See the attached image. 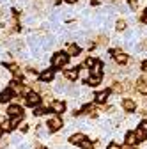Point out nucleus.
<instances>
[{
  "mask_svg": "<svg viewBox=\"0 0 147 149\" xmlns=\"http://www.w3.org/2000/svg\"><path fill=\"white\" fill-rule=\"evenodd\" d=\"M0 135H2V130H0Z\"/></svg>",
  "mask_w": 147,
  "mask_h": 149,
  "instance_id": "nucleus-38",
  "label": "nucleus"
},
{
  "mask_svg": "<svg viewBox=\"0 0 147 149\" xmlns=\"http://www.w3.org/2000/svg\"><path fill=\"white\" fill-rule=\"evenodd\" d=\"M114 91H115V92H122V84L115 82V84H114Z\"/></svg>",
  "mask_w": 147,
  "mask_h": 149,
  "instance_id": "nucleus-27",
  "label": "nucleus"
},
{
  "mask_svg": "<svg viewBox=\"0 0 147 149\" xmlns=\"http://www.w3.org/2000/svg\"><path fill=\"white\" fill-rule=\"evenodd\" d=\"M121 149H133V147H131V146H122Z\"/></svg>",
  "mask_w": 147,
  "mask_h": 149,
  "instance_id": "nucleus-35",
  "label": "nucleus"
},
{
  "mask_svg": "<svg viewBox=\"0 0 147 149\" xmlns=\"http://www.w3.org/2000/svg\"><path fill=\"white\" fill-rule=\"evenodd\" d=\"M12 98H16V96H14V92H12L11 89H6V91L0 92V103H7V101L12 100Z\"/></svg>",
  "mask_w": 147,
  "mask_h": 149,
  "instance_id": "nucleus-6",
  "label": "nucleus"
},
{
  "mask_svg": "<svg viewBox=\"0 0 147 149\" xmlns=\"http://www.w3.org/2000/svg\"><path fill=\"white\" fill-rule=\"evenodd\" d=\"M25 103H27L28 107H37V105L41 103V96L37 94V92L30 91L28 94H27V98H25Z\"/></svg>",
  "mask_w": 147,
  "mask_h": 149,
  "instance_id": "nucleus-2",
  "label": "nucleus"
},
{
  "mask_svg": "<svg viewBox=\"0 0 147 149\" xmlns=\"http://www.w3.org/2000/svg\"><path fill=\"white\" fill-rule=\"evenodd\" d=\"M51 110L57 112V114H62V112H66V103L64 101H53L51 103Z\"/></svg>",
  "mask_w": 147,
  "mask_h": 149,
  "instance_id": "nucleus-7",
  "label": "nucleus"
},
{
  "mask_svg": "<svg viewBox=\"0 0 147 149\" xmlns=\"http://www.w3.org/2000/svg\"><path fill=\"white\" fill-rule=\"evenodd\" d=\"M101 68H103V64L96 62V66L92 68V77H101Z\"/></svg>",
  "mask_w": 147,
  "mask_h": 149,
  "instance_id": "nucleus-17",
  "label": "nucleus"
},
{
  "mask_svg": "<svg viewBox=\"0 0 147 149\" xmlns=\"http://www.w3.org/2000/svg\"><path fill=\"white\" fill-rule=\"evenodd\" d=\"M142 69H144V71H145V73H147V61H145V62H144V64H142Z\"/></svg>",
  "mask_w": 147,
  "mask_h": 149,
  "instance_id": "nucleus-34",
  "label": "nucleus"
},
{
  "mask_svg": "<svg viewBox=\"0 0 147 149\" xmlns=\"http://www.w3.org/2000/svg\"><path fill=\"white\" fill-rule=\"evenodd\" d=\"M66 78L71 80V82L76 80V78H78V69H67V71H66Z\"/></svg>",
  "mask_w": 147,
  "mask_h": 149,
  "instance_id": "nucleus-14",
  "label": "nucleus"
},
{
  "mask_svg": "<svg viewBox=\"0 0 147 149\" xmlns=\"http://www.w3.org/2000/svg\"><path fill=\"white\" fill-rule=\"evenodd\" d=\"M39 78H41L43 84H48V82H51L55 78V71L53 69H43V73L39 74Z\"/></svg>",
  "mask_w": 147,
  "mask_h": 149,
  "instance_id": "nucleus-5",
  "label": "nucleus"
},
{
  "mask_svg": "<svg viewBox=\"0 0 147 149\" xmlns=\"http://www.w3.org/2000/svg\"><path fill=\"white\" fill-rule=\"evenodd\" d=\"M108 94H110V91H108V89H103L101 92H98V94H96V101H98V103H103V101H106Z\"/></svg>",
  "mask_w": 147,
  "mask_h": 149,
  "instance_id": "nucleus-11",
  "label": "nucleus"
},
{
  "mask_svg": "<svg viewBox=\"0 0 147 149\" xmlns=\"http://www.w3.org/2000/svg\"><path fill=\"white\" fill-rule=\"evenodd\" d=\"M137 91L138 92H142V94H147V82L145 80H138V84H137Z\"/></svg>",
  "mask_w": 147,
  "mask_h": 149,
  "instance_id": "nucleus-13",
  "label": "nucleus"
},
{
  "mask_svg": "<svg viewBox=\"0 0 147 149\" xmlns=\"http://www.w3.org/2000/svg\"><path fill=\"white\" fill-rule=\"evenodd\" d=\"M115 62L117 64H126L128 62V55L122 52H115Z\"/></svg>",
  "mask_w": 147,
  "mask_h": 149,
  "instance_id": "nucleus-12",
  "label": "nucleus"
},
{
  "mask_svg": "<svg viewBox=\"0 0 147 149\" xmlns=\"http://www.w3.org/2000/svg\"><path fill=\"white\" fill-rule=\"evenodd\" d=\"M80 53V48L76 45H69L67 46V55H73V57H76V55Z\"/></svg>",
  "mask_w": 147,
  "mask_h": 149,
  "instance_id": "nucleus-15",
  "label": "nucleus"
},
{
  "mask_svg": "<svg viewBox=\"0 0 147 149\" xmlns=\"http://www.w3.org/2000/svg\"><path fill=\"white\" fill-rule=\"evenodd\" d=\"M142 48H144V50H147V39H144V41H142Z\"/></svg>",
  "mask_w": 147,
  "mask_h": 149,
  "instance_id": "nucleus-31",
  "label": "nucleus"
},
{
  "mask_svg": "<svg viewBox=\"0 0 147 149\" xmlns=\"http://www.w3.org/2000/svg\"><path fill=\"white\" fill-rule=\"evenodd\" d=\"M115 29H117V30H124V29H126V22H124V20H119Z\"/></svg>",
  "mask_w": 147,
  "mask_h": 149,
  "instance_id": "nucleus-25",
  "label": "nucleus"
},
{
  "mask_svg": "<svg viewBox=\"0 0 147 149\" xmlns=\"http://www.w3.org/2000/svg\"><path fill=\"white\" fill-rule=\"evenodd\" d=\"M140 128L144 130V132H145V135H147V121H144V123L140 124Z\"/></svg>",
  "mask_w": 147,
  "mask_h": 149,
  "instance_id": "nucleus-30",
  "label": "nucleus"
},
{
  "mask_svg": "<svg viewBox=\"0 0 147 149\" xmlns=\"http://www.w3.org/2000/svg\"><path fill=\"white\" fill-rule=\"evenodd\" d=\"M37 135H43V137H44V135H48V128L39 126V128H37Z\"/></svg>",
  "mask_w": 147,
  "mask_h": 149,
  "instance_id": "nucleus-23",
  "label": "nucleus"
},
{
  "mask_svg": "<svg viewBox=\"0 0 147 149\" xmlns=\"http://www.w3.org/2000/svg\"><path fill=\"white\" fill-rule=\"evenodd\" d=\"M80 147H82V149H92V144H90V142H89V140L85 139V140H83V142L80 144Z\"/></svg>",
  "mask_w": 147,
  "mask_h": 149,
  "instance_id": "nucleus-22",
  "label": "nucleus"
},
{
  "mask_svg": "<svg viewBox=\"0 0 147 149\" xmlns=\"http://www.w3.org/2000/svg\"><path fill=\"white\" fill-rule=\"evenodd\" d=\"M21 117H23V116H20V117H11V119H9V123H11V128H16L18 124H20Z\"/></svg>",
  "mask_w": 147,
  "mask_h": 149,
  "instance_id": "nucleus-20",
  "label": "nucleus"
},
{
  "mask_svg": "<svg viewBox=\"0 0 147 149\" xmlns=\"http://www.w3.org/2000/svg\"><path fill=\"white\" fill-rule=\"evenodd\" d=\"M135 135H137V139H138V140H145V139H147V135H145V132H144L142 128H137Z\"/></svg>",
  "mask_w": 147,
  "mask_h": 149,
  "instance_id": "nucleus-18",
  "label": "nucleus"
},
{
  "mask_svg": "<svg viewBox=\"0 0 147 149\" xmlns=\"http://www.w3.org/2000/svg\"><path fill=\"white\" fill-rule=\"evenodd\" d=\"M64 2H67V4H73V2H75V0H64Z\"/></svg>",
  "mask_w": 147,
  "mask_h": 149,
  "instance_id": "nucleus-36",
  "label": "nucleus"
},
{
  "mask_svg": "<svg viewBox=\"0 0 147 149\" xmlns=\"http://www.w3.org/2000/svg\"><path fill=\"white\" fill-rule=\"evenodd\" d=\"M130 4H131V7H133V9H137V2H135V0H130Z\"/></svg>",
  "mask_w": 147,
  "mask_h": 149,
  "instance_id": "nucleus-33",
  "label": "nucleus"
},
{
  "mask_svg": "<svg viewBox=\"0 0 147 149\" xmlns=\"http://www.w3.org/2000/svg\"><path fill=\"white\" fill-rule=\"evenodd\" d=\"M28 130V124H21V132H27Z\"/></svg>",
  "mask_w": 147,
  "mask_h": 149,
  "instance_id": "nucleus-32",
  "label": "nucleus"
},
{
  "mask_svg": "<svg viewBox=\"0 0 147 149\" xmlns=\"http://www.w3.org/2000/svg\"><path fill=\"white\" fill-rule=\"evenodd\" d=\"M99 82H101V77H90V78L87 80V84H89V85H92V87H94V85H98Z\"/></svg>",
  "mask_w": 147,
  "mask_h": 149,
  "instance_id": "nucleus-19",
  "label": "nucleus"
},
{
  "mask_svg": "<svg viewBox=\"0 0 147 149\" xmlns=\"http://www.w3.org/2000/svg\"><path fill=\"white\" fill-rule=\"evenodd\" d=\"M85 66H87V68H94V66H96V61H94V59H87V61H85Z\"/></svg>",
  "mask_w": 147,
  "mask_h": 149,
  "instance_id": "nucleus-26",
  "label": "nucleus"
},
{
  "mask_svg": "<svg viewBox=\"0 0 147 149\" xmlns=\"http://www.w3.org/2000/svg\"><path fill=\"white\" fill-rule=\"evenodd\" d=\"M0 130H2V132H9V130H11L9 119H2V121H0Z\"/></svg>",
  "mask_w": 147,
  "mask_h": 149,
  "instance_id": "nucleus-16",
  "label": "nucleus"
},
{
  "mask_svg": "<svg viewBox=\"0 0 147 149\" xmlns=\"http://www.w3.org/2000/svg\"><path fill=\"white\" fill-rule=\"evenodd\" d=\"M67 61H69V55H67L66 52L55 53L53 57H51V64H53L55 68H64V66L67 64Z\"/></svg>",
  "mask_w": 147,
  "mask_h": 149,
  "instance_id": "nucleus-1",
  "label": "nucleus"
},
{
  "mask_svg": "<svg viewBox=\"0 0 147 149\" xmlns=\"http://www.w3.org/2000/svg\"><path fill=\"white\" fill-rule=\"evenodd\" d=\"M108 149H121V146H117L115 142H112V144H110V146H108Z\"/></svg>",
  "mask_w": 147,
  "mask_h": 149,
  "instance_id": "nucleus-29",
  "label": "nucleus"
},
{
  "mask_svg": "<svg viewBox=\"0 0 147 149\" xmlns=\"http://www.w3.org/2000/svg\"><path fill=\"white\" fill-rule=\"evenodd\" d=\"M46 126H48V132H59V130L62 128V119L55 116V117H51V119L48 121Z\"/></svg>",
  "mask_w": 147,
  "mask_h": 149,
  "instance_id": "nucleus-3",
  "label": "nucleus"
},
{
  "mask_svg": "<svg viewBox=\"0 0 147 149\" xmlns=\"http://www.w3.org/2000/svg\"><path fill=\"white\" fill-rule=\"evenodd\" d=\"M37 149H46V147H41V146H39V147H37Z\"/></svg>",
  "mask_w": 147,
  "mask_h": 149,
  "instance_id": "nucleus-37",
  "label": "nucleus"
},
{
  "mask_svg": "<svg viewBox=\"0 0 147 149\" xmlns=\"http://www.w3.org/2000/svg\"><path fill=\"white\" fill-rule=\"evenodd\" d=\"M138 142V139H137V135H135V132H128L126 133V146H135Z\"/></svg>",
  "mask_w": 147,
  "mask_h": 149,
  "instance_id": "nucleus-8",
  "label": "nucleus"
},
{
  "mask_svg": "<svg viewBox=\"0 0 147 149\" xmlns=\"http://www.w3.org/2000/svg\"><path fill=\"white\" fill-rule=\"evenodd\" d=\"M9 146V139L7 137H2V139H0V149H2V147H7Z\"/></svg>",
  "mask_w": 147,
  "mask_h": 149,
  "instance_id": "nucleus-24",
  "label": "nucleus"
},
{
  "mask_svg": "<svg viewBox=\"0 0 147 149\" xmlns=\"http://www.w3.org/2000/svg\"><path fill=\"white\" fill-rule=\"evenodd\" d=\"M142 22H144V23L147 25V9H145V11L142 13Z\"/></svg>",
  "mask_w": 147,
  "mask_h": 149,
  "instance_id": "nucleus-28",
  "label": "nucleus"
},
{
  "mask_svg": "<svg viewBox=\"0 0 147 149\" xmlns=\"http://www.w3.org/2000/svg\"><path fill=\"white\" fill-rule=\"evenodd\" d=\"M122 108H124L126 112H135L137 105H135L133 100H124V101H122Z\"/></svg>",
  "mask_w": 147,
  "mask_h": 149,
  "instance_id": "nucleus-9",
  "label": "nucleus"
},
{
  "mask_svg": "<svg viewBox=\"0 0 147 149\" xmlns=\"http://www.w3.org/2000/svg\"><path fill=\"white\" fill-rule=\"evenodd\" d=\"M60 149H62V147H60Z\"/></svg>",
  "mask_w": 147,
  "mask_h": 149,
  "instance_id": "nucleus-39",
  "label": "nucleus"
},
{
  "mask_svg": "<svg viewBox=\"0 0 147 149\" xmlns=\"http://www.w3.org/2000/svg\"><path fill=\"white\" fill-rule=\"evenodd\" d=\"M7 114L11 116V117H20V116H23V108L20 107V105H16V103H12L9 108H7Z\"/></svg>",
  "mask_w": 147,
  "mask_h": 149,
  "instance_id": "nucleus-4",
  "label": "nucleus"
},
{
  "mask_svg": "<svg viewBox=\"0 0 147 149\" xmlns=\"http://www.w3.org/2000/svg\"><path fill=\"white\" fill-rule=\"evenodd\" d=\"M108 43V37L105 36V34H101V36H98V45H101V46H105Z\"/></svg>",
  "mask_w": 147,
  "mask_h": 149,
  "instance_id": "nucleus-21",
  "label": "nucleus"
},
{
  "mask_svg": "<svg viewBox=\"0 0 147 149\" xmlns=\"http://www.w3.org/2000/svg\"><path fill=\"white\" fill-rule=\"evenodd\" d=\"M83 140H85V135L83 133H75V135H71V139H69L71 144H76V146H80Z\"/></svg>",
  "mask_w": 147,
  "mask_h": 149,
  "instance_id": "nucleus-10",
  "label": "nucleus"
}]
</instances>
